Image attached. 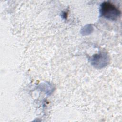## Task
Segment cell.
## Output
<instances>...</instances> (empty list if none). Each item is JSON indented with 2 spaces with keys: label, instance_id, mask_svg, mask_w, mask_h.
Here are the masks:
<instances>
[{
  "label": "cell",
  "instance_id": "cell-1",
  "mask_svg": "<svg viewBox=\"0 0 122 122\" xmlns=\"http://www.w3.org/2000/svg\"><path fill=\"white\" fill-rule=\"evenodd\" d=\"M101 12L108 20H116L120 15V11L114 5L109 2H103L101 5Z\"/></svg>",
  "mask_w": 122,
  "mask_h": 122
}]
</instances>
